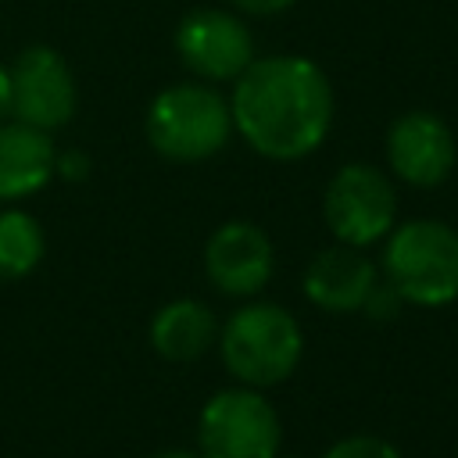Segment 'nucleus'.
<instances>
[{
  "label": "nucleus",
  "mask_w": 458,
  "mask_h": 458,
  "mask_svg": "<svg viewBox=\"0 0 458 458\" xmlns=\"http://www.w3.org/2000/svg\"><path fill=\"white\" fill-rule=\"evenodd\" d=\"M147 143L175 165H197L215 157L233 136V111L229 100L218 97L211 86L179 82L161 89L143 118Z\"/></svg>",
  "instance_id": "nucleus-4"
},
{
  "label": "nucleus",
  "mask_w": 458,
  "mask_h": 458,
  "mask_svg": "<svg viewBox=\"0 0 458 458\" xmlns=\"http://www.w3.org/2000/svg\"><path fill=\"white\" fill-rule=\"evenodd\" d=\"M54 175H64V179L79 182V179H86V175H89V157H86L82 150H64V154H57Z\"/></svg>",
  "instance_id": "nucleus-17"
},
{
  "label": "nucleus",
  "mask_w": 458,
  "mask_h": 458,
  "mask_svg": "<svg viewBox=\"0 0 458 458\" xmlns=\"http://www.w3.org/2000/svg\"><path fill=\"white\" fill-rule=\"evenodd\" d=\"M401 304H404V301L397 297V290L383 279V283H376V286H372V293H369V301H365V308H361V311H369L372 318H394V315L401 311Z\"/></svg>",
  "instance_id": "nucleus-16"
},
{
  "label": "nucleus",
  "mask_w": 458,
  "mask_h": 458,
  "mask_svg": "<svg viewBox=\"0 0 458 458\" xmlns=\"http://www.w3.org/2000/svg\"><path fill=\"white\" fill-rule=\"evenodd\" d=\"M218 351L240 386L265 390L293 376L304 354V333L283 304L250 301L218 329Z\"/></svg>",
  "instance_id": "nucleus-2"
},
{
  "label": "nucleus",
  "mask_w": 458,
  "mask_h": 458,
  "mask_svg": "<svg viewBox=\"0 0 458 458\" xmlns=\"http://www.w3.org/2000/svg\"><path fill=\"white\" fill-rule=\"evenodd\" d=\"M150 458H200V451H182V447H165V451H154Z\"/></svg>",
  "instance_id": "nucleus-20"
},
{
  "label": "nucleus",
  "mask_w": 458,
  "mask_h": 458,
  "mask_svg": "<svg viewBox=\"0 0 458 458\" xmlns=\"http://www.w3.org/2000/svg\"><path fill=\"white\" fill-rule=\"evenodd\" d=\"M11 114V75H7V68L0 64V122Z\"/></svg>",
  "instance_id": "nucleus-19"
},
{
  "label": "nucleus",
  "mask_w": 458,
  "mask_h": 458,
  "mask_svg": "<svg viewBox=\"0 0 458 458\" xmlns=\"http://www.w3.org/2000/svg\"><path fill=\"white\" fill-rule=\"evenodd\" d=\"M322 458H404L390 440L383 437H372V433H354V437H344L336 440Z\"/></svg>",
  "instance_id": "nucleus-15"
},
{
  "label": "nucleus",
  "mask_w": 458,
  "mask_h": 458,
  "mask_svg": "<svg viewBox=\"0 0 458 458\" xmlns=\"http://www.w3.org/2000/svg\"><path fill=\"white\" fill-rule=\"evenodd\" d=\"M279 415L254 386H229L208 397L197 419L200 458H276Z\"/></svg>",
  "instance_id": "nucleus-5"
},
{
  "label": "nucleus",
  "mask_w": 458,
  "mask_h": 458,
  "mask_svg": "<svg viewBox=\"0 0 458 458\" xmlns=\"http://www.w3.org/2000/svg\"><path fill=\"white\" fill-rule=\"evenodd\" d=\"M394 211H397V197L390 175L365 161L344 165L329 179L322 197V215L329 233L336 236V243H351V247L379 243L394 229Z\"/></svg>",
  "instance_id": "nucleus-6"
},
{
  "label": "nucleus",
  "mask_w": 458,
  "mask_h": 458,
  "mask_svg": "<svg viewBox=\"0 0 458 458\" xmlns=\"http://www.w3.org/2000/svg\"><path fill=\"white\" fill-rule=\"evenodd\" d=\"M57 147L50 132L25 122H0V200H21L39 193L54 179Z\"/></svg>",
  "instance_id": "nucleus-12"
},
{
  "label": "nucleus",
  "mask_w": 458,
  "mask_h": 458,
  "mask_svg": "<svg viewBox=\"0 0 458 458\" xmlns=\"http://www.w3.org/2000/svg\"><path fill=\"white\" fill-rule=\"evenodd\" d=\"M11 75V114L32 129L54 132L72 122L75 114V75L64 61L47 43L25 47L14 64L7 68Z\"/></svg>",
  "instance_id": "nucleus-8"
},
{
  "label": "nucleus",
  "mask_w": 458,
  "mask_h": 458,
  "mask_svg": "<svg viewBox=\"0 0 458 458\" xmlns=\"http://www.w3.org/2000/svg\"><path fill=\"white\" fill-rule=\"evenodd\" d=\"M276 250L254 222H225L204 243L208 283L225 297H254L268 286Z\"/></svg>",
  "instance_id": "nucleus-10"
},
{
  "label": "nucleus",
  "mask_w": 458,
  "mask_h": 458,
  "mask_svg": "<svg viewBox=\"0 0 458 458\" xmlns=\"http://www.w3.org/2000/svg\"><path fill=\"white\" fill-rule=\"evenodd\" d=\"M175 54L193 75L208 82H233L254 61V36L233 11L193 7L175 25Z\"/></svg>",
  "instance_id": "nucleus-7"
},
{
  "label": "nucleus",
  "mask_w": 458,
  "mask_h": 458,
  "mask_svg": "<svg viewBox=\"0 0 458 458\" xmlns=\"http://www.w3.org/2000/svg\"><path fill=\"white\" fill-rule=\"evenodd\" d=\"M240 14H254V18H272V14H283L290 11L297 0H229Z\"/></svg>",
  "instance_id": "nucleus-18"
},
{
  "label": "nucleus",
  "mask_w": 458,
  "mask_h": 458,
  "mask_svg": "<svg viewBox=\"0 0 458 458\" xmlns=\"http://www.w3.org/2000/svg\"><path fill=\"white\" fill-rule=\"evenodd\" d=\"M376 283H379V272L361 254V247L333 243V247H326L311 258V265L304 272V297L318 311L347 315V311L365 308Z\"/></svg>",
  "instance_id": "nucleus-11"
},
{
  "label": "nucleus",
  "mask_w": 458,
  "mask_h": 458,
  "mask_svg": "<svg viewBox=\"0 0 458 458\" xmlns=\"http://www.w3.org/2000/svg\"><path fill=\"white\" fill-rule=\"evenodd\" d=\"M233 129L272 161H301L322 147L333 125V86L326 72L297 54L250 61L233 79Z\"/></svg>",
  "instance_id": "nucleus-1"
},
{
  "label": "nucleus",
  "mask_w": 458,
  "mask_h": 458,
  "mask_svg": "<svg viewBox=\"0 0 458 458\" xmlns=\"http://www.w3.org/2000/svg\"><path fill=\"white\" fill-rule=\"evenodd\" d=\"M47 254L43 225L18 208L0 211V279H25Z\"/></svg>",
  "instance_id": "nucleus-14"
},
{
  "label": "nucleus",
  "mask_w": 458,
  "mask_h": 458,
  "mask_svg": "<svg viewBox=\"0 0 458 458\" xmlns=\"http://www.w3.org/2000/svg\"><path fill=\"white\" fill-rule=\"evenodd\" d=\"M454 136L433 111H408L386 129V165L401 182L415 190L440 186L454 172Z\"/></svg>",
  "instance_id": "nucleus-9"
},
{
  "label": "nucleus",
  "mask_w": 458,
  "mask_h": 458,
  "mask_svg": "<svg viewBox=\"0 0 458 458\" xmlns=\"http://www.w3.org/2000/svg\"><path fill=\"white\" fill-rule=\"evenodd\" d=\"M215 311L197 297H175L150 318V347L165 361H197L200 354H208V347H215Z\"/></svg>",
  "instance_id": "nucleus-13"
},
{
  "label": "nucleus",
  "mask_w": 458,
  "mask_h": 458,
  "mask_svg": "<svg viewBox=\"0 0 458 458\" xmlns=\"http://www.w3.org/2000/svg\"><path fill=\"white\" fill-rule=\"evenodd\" d=\"M383 276L404 304L447 308L458 301V229L437 218H411L386 233Z\"/></svg>",
  "instance_id": "nucleus-3"
}]
</instances>
